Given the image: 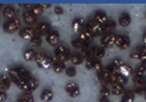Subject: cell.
<instances>
[{"label": "cell", "mask_w": 146, "mask_h": 102, "mask_svg": "<svg viewBox=\"0 0 146 102\" xmlns=\"http://www.w3.org/2000/svg\"><path fill=\"white\" fill-rule=\"evenodd\" d=\"M84 29H87L90 31L94 36H99V35H104V29L103 26L99 24L97 21H95L93 18L92 19L88 20V22H86V25Z\"/></svg>", "instance_id": "1"}, {"label": "cell", "mask_w": 146, "mask_h": 102, "mask_svg": "<svg viewBox=\"0 0 146 102\" xmlns=\"http://www.w3.org/2000/svg\"><path fill=\"white\" fill-rule=\"evenodd\" d=\"M20 26H21L20 20L18 19V18L15 17V18H13V19L7 20V22H5L3 28L6 33L13 34L18 30H20Z\"/></svg>", "instance_id": "2"}, {"label": "cell", "mask_w": 146, "mask_h": 102, "mask_svg": "<svg viewBox=\"0 0 146 102\" xmlns=\"http://www.w3.org/2000/svg\"><path fill=\"white\" fill-rule=\"evenodd\" d=\"M35 61L40 68L48 69L50 68H52L50 57H48V55H46L44 53H36Z\"/></svg>", "instance_id": "3"}, {"label": "cell", "mask_w": 146, "mask_h": 102, "mask_svg": "<svg viewBox=\"0 0 146 102\" xmlns=\"http://www.w3.org/2000/svg\"><path fill=\"white\" fill-rule=\"evenodd\" d=\"M116 41V35L113 33H105L100 39V43L103 48H112L113 46H115Z\"/></svg>", "instance_id": "4"}, {"label": "cell", "mask_w": 146, "mask_h": 102, "mask_svg": "<svg viewBox=\"0 0 146 102\" xmlns=\"http://www.w3.org/2000/svg\"><path fill=\"white\" fill-rule=\"evenodd\" d=\"M65 91L72 99H76L80 95V89L79 85L75 82H68L65 86Z\"/></svg>", "instance_id": "5"}, {"label": "cell", "mask_w": 146, "mask_h": 102, "mask_svg": "<svg viewBox=\"0 0 146 102\" xmlns=\"http://www.w3.org/2000/svg\"><path fill=\"white\" fill-rule=\"evenodd\" d=\"M115 46L121 49H128L131 47V39L125 35H118L116 36Z\"/></svg>", "instance_id": "6"}, {"label": "cell", "mask_w": 146, "mask_h": 102, "mask_svg": "<svg viewBox=\"0 0 146 102\" xmlns=\"http://www.w3.org/2000/svg\"><path fill=\"white\" fill-rule=\"evenodd\" d=\"M110 75H111V71H110V68L108 67L102 68V70L97 72L98 79L100 80V84H102L103 87H107V85H109L108 78H109Z\"/></svg>", "instance_id": "7"}, {"label": "cell", "mask_w": 146, "mask_h": 102, "mask_svg": "<svg viewBox=\"0 0 146 102\" xmlns=\"http://www.w3.org/2000/svg\"><path fill=\"white\" fill-rule=\"evenodd\" d=\"M18 34H19L21 38L30 41L31 38L36 35V29L33 28V27L26 26V27H23L22 29H20L19 31H18Z\"/></svg>", "instance_id": "8"}, {"label": "cell", "mask_w": 146, "mask_h": 102, "mask_svg": "<svg viewBox=\"0 0 146 102\" xmlns=\"http://www.w3.org/2000/svg\"><path fill=\"white\" fill-rule=\"evenodd\" d=\"M36 35H38L39 36H47L51 32L50 25L47 22H41L38 26V27H36Z\"/></svg>", "instance_id": "9"}, {"label": "cell", "mask_w": 146, "mask_h": 102, "mask_svg": "<svg viewBox=\"0 0 146 102\" xmlns=\"http://www.w3.org/2000/svg\"><path fill=\"white\" fill-rule=\"evenodd\" d=\"M46 40H47V42L49 46H51V47H57L59 41V33L56 30H52L46 36Z\"/></svg>", "instance_id": "10"}, {"label": "cell", "mask_w": 146, "mask_h": 102, "mask_svg": "<svg viewBox=\"0 0 146 102\" xmlns=\"http://www.w3.org/2000/svg\"><path fill=\"white\" fill-rule=\"evenodd\" d=\"M15 68L17 76L19 77L21 79L25 80L27 82L29 81L32 77H33L31 75L30 71H29L27 69H26L25 68H23V67H17V68Z\"/></svg>", "instance_id": "11"}, {"label": "cell", "mask_w": 146, "mask_h": 102, "mask_svg": "<svg viewBox=\"0 0 146 102\" xmlns=\"http://www.w3.org/2000/svg\"><path fill=\"white\" fill-rule=\"evenodd\" d=\"M85 25H86V22L82 17L75 18L71 23V26H72L73 30L75 32H80V33L84 29Z\"/></svg>", "instance_id": "12"}, {"label": "cell", "mask_w": 146, "mask_h": 102, "mask_svg": "<svg viewBox=\"0 0 146 102\" xmlns=\"http://www.w3.org/2000/svg\"><path fill=\"white\" fill-rule=\"evenodd\" d=\"M11 78L8 75H0V91L8 90L11 86Z\"/></svg>", "instance_id": "13"}, {"label": "cell", "mask_w": 146, "mask_h": 102, "mask_svg": "<svg viewBox=\"0 0 146 102\" xmlns=\"http://www.w3.org/2000/svg\"><path fill=\"white\" fill-rule=\"evenodd\" d=\"M94 38H95V36L91 33L90 31L87 30V29L82 30L80 33V36H79V38L83 41V42H85L86 44H90V43L92 42V41L94 40Z\"/></svg>", "instance_id": "14"}, {"label": "cell", "mask_w": 146, "mask_h": 102, "mask_svg": "<svg viewBox=\"0 0 146 102\" xmlns=\"http://www.w3.org/2000/svg\"><path fill=\"white\" fill-rule=\"evenodd\" d=\"M118 23L119 25L122 27H127L131 25V16L129 15V13L127 12H123L121 15L119 17V19H118Z\"/></svg>", "instance_id": "15"}, {"label": "cell", "mask_w": 146, "mask_h": 102, "mask_svg": "<svg viewBox=\"0 0 146 102\" xmlns=\"http://www.w3.org/2000/svg\"><path fill=\"white\" fill-rule=\"evenodd\" d=\"M93 19L95 21H97L99 24L100 25H104L105 23H106L108 20H109V18H108V16H107V14L105 13L104 11H102V10H99L97 12H95L94 14V16H93Z\"/></svg>", "instance_id": "16"}, {"label": "cell", "mask_w": 146, "mask_h": 102, "mask_svg": "<svg viewBox=\"0 0 146 102\" xmlns=\"http://www.w3.org/2000/svg\"><path fill=\"white\" fill-rule=\"evenodd\" d=\"M23 20L27 25H34L36 22V17L34 16V14L31 11H26L23 14Z\"/></svg>", "instance_id": "17"}, {"label": "cell", "mask_w": 146, "mask_h": 102, "mask_svg": "<svg viewBox=\"0 0 146 102\" xmlns=\"http://www.w3.org/2000/svg\"><path fill=\"white\" fill-rule=\"evenodd\" d=\"M40 99L43 102H49L53 99V92L51 89H45L40 94Z\"/></svg>", "instance_id": "18"}, {"label": "cell", "mask_w": 146, "mask_h": 102, "mask_svg": "<svg viewBox=\"0 0 146 102\" xmlns=\"http://www.w3.org/2000/svg\"><path fill=\"white\" fill-rule=\"evenodd\" d=\"M23 57H24V59L26 61H34L36 57V52L33 49V48H27L25 50L24 54H23Z\"/></svg>", "instance_id": "19"}, {"label": "cell", "mask_w": 146, "mask_h": 102, "mask_svg": "<svg viewBox=\"0 0 146 102\" xmlns=\"http://www.w3.org/2000/svg\"><path fill=\"white\" fill-rule=\"evenodd\" d=\"M3 15H4V17H6L7 20L13 19V18H15V16H16L15 8L10 7V6L6 7L4 8V10H3Z\"/></svg>", "instance_id": "20"}, {"label": "cell", "mask_w": 146, "mask_h": 102, "mask_svg": "<svg viewBox=\"0 0 146 102\" xmlns=\"http://www.w3.org/2000/svg\"><path fill=\"white\" fill-rule=\"evenodd\" d=\"M132 81H133L134 87L146 86V77L144 75L143 76H134L132 77Z\"/></svg>", "instance_id": "21"}, {"label": "cell", "mask_w": 146, "mask_h": 102, "mask_svg": "<svg viewBox=\"0 0 146 102\" xmlns=\"http://www.w3.org/2000/svg\"><path fill=\"white\" fill-rule=\"evenodd\" d=\"M135 100V94L131 90H126L122 95L121 102H134Z\"/></svg>", "instance_id": "22"}, {"label": "cell", "mask_w": 146, "mask_h": 102, "mask_svg": "<svg viewBox=\"0 0 146 102\" xmlns=\"http://www.w3.org/2000/svg\"><path fill=\"white\" fill-rule=\"evenodd\" d=\"M123 92H124V87L123 86L118 84V83H114L111 85V93L114 96H120L122 95Z\"/></svg>", "instance_id": "23"}, {"label": "cell", "mask_w": 146, "mask_h": 102, "mask_svg": "<svg viewBox=\"0 0 146 102\" xmlns=\"http://www.w3.org/2000/svg\"><path fill=\"white\" fill-rule=\"evenodd\" d=\"M27 86H29V93H32V92H34L38 87L39 82L36 77H32L30 79L27 81Z\"/></svg>", "instance_id": "24"}, {"label": "cell", "mask_w": 146, "mask_h": 102, "mask_svg": "<svg viewBox=\"0 0 146 102\" xmlns=\"http://www.w3.org/2000/svg\"><path fill=\"white\" fill-rule=\"evenodd\" d=\"M71 55H72L71 51H70V49H68V48H67V50H66V52H65V53H63L62 55L58 56V57H56V58H58V62H61V63H64V64H65V62L68 61V60H70Z\"/></svg>", "instance_id": "25"}, {"label": "cell", "mask_w": 146, "mask_h": 102, "mask_svg": "<svg viewBox=\"0 0 146 102\" xmlns=\"http://www.w3.org/2000/svg\"><path fill=\"white\" fill-rule=\"evenodd\" d=\"M116 27V22L112 20V19H109L105 24L103 25V29H104V33H111V31L113 30Z\"/></svg>", "instance_id": "26"}, {"label": "cell", "mask_w": 146, "mask_h": 102, "mask_svg": "<svg viewBox=\"0 0 146 102\" xmlns=\"http://www.w3.org/2000/svg\"><path fill=\"white\" fill-rule=\"evenodd\" d=\"M132 72H133V70H132V68L130 67V66H127V65H123L122 67L120 68V74L122 76H124L126 77H130L132 75Z\"/></svg>", "instance_id": "27"}, {"label": "cell", "mask_w": 146, "mask_h": 102, "mask_svg": "<svg viewBox=\"0 0 146 102\" xmlns=\"http://www.w3.org/2000/svg\"><path fill=\"white\" fill-rule=\"evenodd\" d=\"M70 61L73 65H80L82 62L84 61V60H83V58H82L80 54L72 53L71 57H70Z\"/></svg>", "instance_id": "28"}, {"label": "cell", "mask_w": 146, "mask_h": 102, "mask_svg": "<svg viewBox=\"0 0 146 102\" xmlns=\"http://www.w3.org/2000/svg\"><path fill=\"white\" fill-rule=\"evenodd\" d=\"M17 102H35V99L32 93L26 92L25 94H23L20 98L18 99Z\"/></svg>", "instance_id": "29"}, {"label": "cell", "mask_w": 146, "mask_h": 102, "mask_svg": "<svg viewBox=\"0 0 146 102\" xmlns=\"http://www.w3.org/2000/svg\"><path fill=\"white\" fill-rule=\"evenodd\" d=\"M71 45L74 47L75 48H78V49H83L87 45L89 44H86L85 42H83L82 40H80L79 38H74L72 41H71Z\"/></svg>", "instance_id": "30"}, {"label": "cell", "mask_w": 146, "mask_h": 102, "mask_svg": "<svg viewBox=\"0 0 146 102\" xmlns=\"http://www.w3.org/2000/svg\"><path fill=\"white\" fill-rule=\"evenodd\" d=\"M44 9L41 7V5H33V7L31 8V12L34 14V16H36V17L42 15Z\"/></svg>", "instance_id": "31"}, {"label": "cell", "mask_w": 146, "mask_h": 102, "mask_svg": "<svg viewBox=\"0 0 146 102\" xmlns=\"http://www.w3.org/2000/svg\"><path fill=\"white\" fill-rule=\"evenodd\" d=\"M65 68H66V66H65V64L64 63H61V62H57L56 64L54 65V66L52 67V69L54 70L55 73H62L64 70H65Z\"/></svg>", "instance_id": "32"}, {"label": "cell", "mask_w": 146, "mask_h": 102, "mask_svg": "<svg viewBox=\"0 0 146 102\" xmlns=\"http://www.w3.org/2000/svg\"><path fill=\"white\" fill-rule=\"evenodd\" d=\"M30 43L31 45L35 46V47H40L41 44H42V38H41V36H39L38 35H36L35 36H33V38H31Z\"/></svg>", "instance_id": "33"}, {"label": "cell", "mask_w": 146, "mask_h": 102, "mask_svg": "<svg viewBox=\"0 0 146 102\" xmlns=\"http://www.w3.org/2000/svg\"><path fill=\"white\" fill-rule=\"evenodd\" d=\"M115 83H118V84H120L121 86H124V85H126L127 83H128V77L121 75V74H119V75H117L116 82Z\"/></svg>", "instance_id": "34"}, {"label": "cell", "mask_w": 146, "mask_h": 102, "mask_svg": "<svg viewBox=\"0 0 146 102\" xmlns=\"http://www.w3.org/2000/svg\"><path fill=\"white\" fill-rule=\"evenodd\" d=\"M65 73L68 77H74L77 75V70H76L75 67H68L65 69Z\"/></svg>", "instance_id": "35"}, {"label": "cell", "mask_w": 146, "mask_h": 102, "mask_svg": "<svg viewBox=\"0 0 146 102\" xmlns=\"http://www.w3.org/2000/svg\"><path fill=\"white\" fill-rule=\"evenodd\" d=\"M105 56V48H98L97 52H96L94 60H100Z\"/></svg>", "instance_id": "36"}, {"label": "cell", "mask_w": 146, "mask_h": 102, "mask_svg": "<svg viewBox=\"0 0 146 102\" xmlns=\"http://www.w3.org/2000/svg\"><path fill=\"white\" fill-rule=\"evenodd\" d=\"M135 95H140V96H144L146 94V86L143 87H134V89L132 90Z\"/></svg>", "instance_id": "37"}, {"label": "cell", "mask_w": 146, "mask_h": 102, "mask_svg": "<svg viewBox=\"0 0 146 102\" xmlns=\"http://www.w3.org/2000/svg\"><path fill=\"white\" fill-rule=\"evenodd\" d=\"M146 71V68L144 66H143L141 64H140L138 67L135 68L134 73H135V76H143L144 73Z\"/></svg>", "instance_id": "38"}, {"label": "cell", "mask_w": 146, "mask_h": 102, "mask_svg": "<svg viewBox=\"0 0 146 102\" xmlns=\"http://www.w3.org/2000/svg\"><path fill=\"white\" fill-rule=\"evenodd\" d=\"M67 50V48L64 47L63 45H58L57 46L56 50H55V57H58V56L62 55L63 53H65Z\"/></svg>", "instance_id": "39"}, {"label": "cell", "mask_w": 146, "mask_h": 102, "mask_svg": "<svg viewBox=\"0 0 146 102\" xmlns=\"http://www.w3.org/2000/svg\"><path fill=\"white\" fill-rule=\"evenodd\" d=\"M111 90L108 89L107 87H102V89H100V97L102 98H107L110 99V96H111Z\"/></svg>", "instance_id": "40"}, {"label": "cell", "mask_w": 146, "mask_h": 102, "mask_svg": "<svg viewBox=\"0 0 146 102\" xmlns=\"http://www.w3.org/2000/svg\"><path fill=\"white\" fill-rule=\"evenodd\" d=\"M111 64L112 65V66L116 67V68H118L119 69H120V68L122 67L123 65H124V62L122 61V59L119 58H113V60L111 61Z\"/></svg>", "instance_id": "41"}, {"label": "cell", "mask_w": 146, "mask_h": 102, "mask_svg": "<svg viewBox=\"0 0 146 102\" xmlns=\"http://www.w3.org/2000/svg\"><path fill=\"white\" fill-rule=\"evenodd\" d=\"M94 63H95V60L93 59H90L88 61H86L85 63L86 68L89 69V70H92V69H94Z\"/></svg>", "instance_id": "42"}, {"label": "cell", "mask_w": 146, "mask_h": 102, "mask_svg": "<svg viewBox=\"0 0 146 102\" xmlns=\"http://www.w3.org/2000/svg\"><path fill=\"white\" fill-rule=\"evenodd\" d=\"M102 64L100 62V60H95V63H94V70L96 72H99L100 70L102 69Z\"/></svg>", "instance_id": "43"}, {"label": "cell", "mask_w": 146, "mask_h": 102, "mask_svg": "<svg viewBox=\"0 0 146 102\" xmlns=\"http://www.w3.org/2000/svg\"><path fill=\"white\" fill-rule=\"evenodd\" d=\"M54 12H55L56 15L61 16V15H63V14H64V9L62 7H60L57 6L56 7H55V9H54Z\"/></svg>", "instance_id": "44"}, {"label": "cell", "mask_w": 146, "mask_h": 102, "mask_svg": "<svg viewBox=\"0 0 146 102\" xmlns=\"http://www.w3.org/2000/svg\"><path fill=\"white\" fill-rule=\"evenodd\" d=\"M140 57H141V54L137 50L133 51V52L131 53V55H130V58L132 59H140Z\"/></svg>", "instance_id": "45"}, {"label": "cell", "mask_w": 146, "mask_h": 102, "mask_svg": "<svg viewBox=\"0 0 146 102\" xmlns=\"http://www.w3.org/2000/svg\"><path fill=\"white\" fill-rule=\"evenodd\" d=\"M7 99V95L5 91H0V102H5Z\"/></svg>", "instance_id": "46"}, {"label": "cell", "mask_w": 146, "mask_h": 102, "mask_svg": "<svg viewBox=\"0 0 146 102\" xmlns=\"http://www.w3.org/2000/svg\"><path fill=\"white\" fill-rule=\"evenodd\" d=\"M139 60H140L141 64L143 65V66H144L145 68H146V55H141V57H140Z\"/></svg>", "instance_id": "47"}, {"label": "cell", "mask_w": 146, "mask_h": 102, "mask_svg": "<svg viewBox=\"0 0 146 102\" xmlns=\"http://www.w3.org/2000/svg\"><path fill=\"white\" fill-rule=\"evenodd\" d=\"M137 51H138V52H139L140 54H141V55H146V45L140 47Z\"/></svg>", "instance_id": "48"}, {"label": "cell", "mask_w": 146, "mask_h": 102, "mask_svg": "<svg viewBox=\"0 0 146 102\" xmlns=\"http://www.w3.org/2000/svg\"><path fill=\"white\" fill-rule=\"evenodd\" d=\"M99 102H110V99L107 98H102V97H100L99 99Z\"/></svg>", "instance_id": "49"}, {"label": "cell", "mask_w": 146, "mask_h": 102, "mask_svg": "<svg viewBox=\"0 0 146 102\" xmlns=\"http://www.w3.org/2000/svg\"><path fill=\"white\" fill-rule=\"evenodd\" d=\"M41 7H42V8H49V7H51V5L50 4H43V5H41Z\"/></svg>", "instance_id": "50"}, {"label": "cell", "mask_w": 146, "mask_h": 102, "mask_svg": "<svg viewBox=\"0 0 146 102\" xmlns=\"http://www.w3.org/2000/svg\"><path fill=\"white\" fill-rule=\"evenodd\" d=\"M20 6L25 7H33V5H31V4H24V5H20Z\"/></svg>", "instance_id": "51"}, {"label": "cell", "mask_w": 146, "mask_h": 102, "mask_svg": "<svg viewBox=\"0 0 146 102\" xmlns=\"http://www.w3.org/2000/svg\"><path fill=\"white\" fill-rule=\"evenodd\" d=\"M143 43L146 45V32L143 34Z\"/></svg>", "instance_id": "52"}, {"label": "cell", "mask_w": 146, "mask_h": 102, "mask_svg": "<svg viewBox=\"0 0 146 102\" xmlns=\"http://www.w3.org/2000/svg\"><path fill=\"white\" fill-rule=\"evenodd\" d=\"M144 99H145V100H146V94H145V95H144Z\"/></svg>", "instance_id": "53"}, {"label": "cell", "mask_w": 146, "mask_h": 102, "mask_svg": "<svg viewBox=\"0 0 146 102\" xmlns=\"http://www.w3.org/2000/svg\"><path fill=\"white\" fill-rule=\"evenodd\" d=\"M1 7H2V5H0V8H1Z\"/></svg>", "instance_id": "54"}, {"label": "cell", "mask_w": 146, "mask_h": 102, "mask_svg": "<svg viewBox=\"0 0 146 102\" xmlns=\"http://www.w3.org/2000/svg\"><path fill=\"white\" fill-rule=\"evenodd\" d=\"M145 18H146V13H145Z\"/></svg>", "instance_id": "55"}]
</instances>
